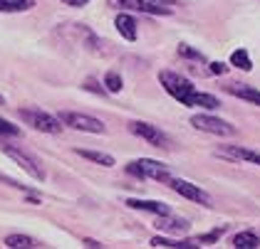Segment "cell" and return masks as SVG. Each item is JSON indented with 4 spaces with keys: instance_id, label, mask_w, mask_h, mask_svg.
<instances>
[{
    "instance_id": "6da1fadb",
    "label": "cell",
    "mask_w": 260,
    "mask_h": 249,
    "mask_svg": "<svg viewBox=\"0 0 260 249\" xmlns=\"http://www.w3.org/2000/svg\"><path fill=\"white\" fill-rule=\"evenodd\" d=\"M159 81H161V87L166 89V94L174 96L183 106H201V109H208V111H213V109L220 106L218 96L199 92V89L193 87V81L186 79L183 74H179V72L164 69V72H159Z\"/></svg>"
},
{
    "instance_id": "7a4b0ae2",
    "label": "cell",
    "mask_w": 260,
    "mask_h": 249,
    "mask_svg": "<svg viewBox=\"0 0 260 249\" xmlns=\"http://www.w3.org/2000/svg\"><path fill=\"white\" fill-rule=\"evenodd\" d=\"M126 173L139 178V180H159V183H169L174 178L169 173V165H164L159 160H151V158H137V160L126 163Z\"/></svg>"
},
{
    "instance_id": "3957f363",
    "label": "cell",
    "mask_w": 260,
    "mask_h": 249,
    "mask_svg": "<svg viewBox=\"0 0 260 249\" xmlns=\"http://www.w3.org/2000/svg\"><path fill=\"white\" fill-rule=\"evenodd\" d=\"M20 118L27 123V126H32L35 131H42V134H60L62 131V123L60 116L55 118L52 114H47V111H42L40 106H27V109H20Z\"/></svg>"
},
{
    "instance_id": "277c9868",
    "label": "cell",
    "mask_w": 260,
    "mask_h": 249,
    "mask_svg": "<svg viewBox=\"0 0 260 249\" xmlns=\"http://www.w3.org/2000/svg\"><path fill=\"white\" fill-rule=\"evenodd\" d=\"M60 121L64 126L75 129V131H84V134H107V126L100 118L87 114H77V111H60Z\"/></svg>"
},
{
    "instance_id": "5b68a950",
    "label": "cell",
    "mask_w": 260,
    "mask_h": 249,
    "mask_svg": "<svg viewBox=\"0 0 260 249\" xmlns=\"http://www.w3.org/2000/svg\"><path fill=\"white\" fill-rule=\"evenodd\" d=\"M191 126L196 131H203V134H213V136H236V126L223 121L218 116H208V114H196L191 116Z\"/></svg>"
},
{
    "instance_id": "8992f818",
    "label": "cell",
    "mask_w": 260,
    "mask_h": 249,
    "mask_svg": "<svg viewBox=\"0 0 260 249\" xmlns=\"http://www.w3.org/2000/svg\"><path fill=\"white\" fill-rule=\"evenodd\" d=\"M109 5L132 10V13H144V15H171L174 13L166 3H159V0H109Z\"/></svg>"
},
{
    "instance_id": "52a82bcc",
    "label": "cell",
    "mask_w": 260,
    "mask_h": 249,
    "mask_svg": "<svg viewBox=\"0 0 260 249\" xmlns=\"http://www.w3.org/2000/svg\"><path fill=\"white\" fill-rule=\"evenodd\" d=\"M0 148H3V153L8 155V158H13V160H15V163H18V165H20L30 178H35V180H45V171L38 165V160H35L32 155H27L25 151L15 148V146H8V143H0Z\"/></svg>"
},
{
    "instance_id": "ba28073f",
    "label": "cell",
    "mask_w": 260,
    "mask_h": 249,
    "mask_svg": "<svg viewBox=\"0 0 260 249\" xmlns=\"http://www.w3.org/2000/svg\"><path fill=\"white\" fill-rule=\"evenodd\" d=\"M169 188L174 192H179L181 197H186V200H191V202H199V205H211V195L199 188V185H193V183H188V180H183V178H171L169 183H166Z\"/></svg>"
},
{
    "instance_id": "9c48e42d",
    "label": "cell",
    "mask_w": 260,
    "mask_h": 249,
    "mask_svg": "<svg viewBox=\"0 0 260 249\" xmlns=\"http://www.w3.org/2000/svg\"><path fill=\"white\" fill-rule=\"evenodd\" d=\"M129 131L134 136H139V138H144V141H149L156 148H169V136L164 134L159 126H151L146 121H132L129 123Z\"/></svg>"
},
{
    "instance_id": "30bf717a",
    "label": "cell",
    "mask_w": 260,
    "mask_h": 249,
    "mask_svg": "<svg viewBox=\"0 0 260 249\" xmlns=\"http://www.w3.org/2000/svg\"><path fill=\"white\" fill-rule=\"evenodd\" d=\"M218 155L228 158V160H243V163H250V165L260 168V153L245 148V146H223V148H218Z\"/></svg>"
},
{
    "instance_id": "8fae6325",
    "label": "cell",
    "mask_w": 260,
    "mask_h": 249,
    "mask_svg": "<svg viewBox=\"0 0 260 249\" xmlns=\"http://www.w3.org/2000/svg\"><path fill=\"white\" fill-rule=\"evenodd\" d=\"M126 208L139 212H151V215H171V208L166 202H159V200H139V197H129L126 200Z\"/></svg>"
},
{
    "instance_id": "7c38bea8",
    "label": "cell",
    "mask_w": 260,
    "mask_h": 249,
    "mask_svg": "<svg viewBox=\"0 0 260 249\" xmlns=\"http://www.w3.org/2000/svg\"><path fill=\"white\" fill-rule=\"evenodd\" d=\"M154 227L166 234H183V232H188V222L181 217H171V215H156Z\"/></svg>"
},
{
    "instance_id": "4fadbf2b",
    "label": "cell",
    "mask_w": 260,
    "mask_h": 249,
    "mask_svg": "<svg viewBox=\"0 0 260 249\" xmlns=\"http://www.w3.org/2000/svg\"><path fill=\"white\" fill-rule=\"evenodd\" d=\"M114 27H117V32H119L124 39H129V42H134V39L139 37V30H137V20L132 18V15H126V13H119L117 18H114Z\"/></svg>"
},
{
    "instance_id": "5bb4252c",
    "label": "cell",
    "mask_w": 260,
    "mask_h": 249,
    "mask_svg": "<svg viewBox=\"0 0 260 249\" xmlns=\"http://www.w3.org/2000/svg\"><path fill=\"white\" fill-rule=\"evenodd\" d=\"M225 92L233 94V96H238V99H243V101H248V104L260 106V89H255V87H248V84H228Z\"/></svg>"
},
{
    "instance_id": "9a60e30c",
    "label": "cell",
    "mask_w": 260,
    "mask_h": 249,
    "mask_svg": "<svg viewBox=\"0 0 260 249\" xmlns=\"http://www.w3.org/2000/svg\"><path fill=\"white\" fill-rule=\"evenodd\" d=\"M151 247H166V249H196L201 247L199 239H169V237H154Z\"/></svg>"
},
{
    "instance_id": "2e32d148",
    "label": "cell",
    "mask_w": 260,
    "mask_h": 249,
    "mask_svg": "<svg viewBox=\"0 0 260 249\" xmlns=\"http://www.w3.org/2000/svg\"><path fill=\"white\" fill-rule=\"evenodd\" d=\"M231 244L236 249H258L260 247V237L255 232L245 230V232H238L233 239H231Z\"/></svg>"
},
{
    "instance_id": "e0dca14e",
    "label": "cell",
    "mask_w": 260,
    "mask_h": 249,
    "mask_svg": "<svg viewBox=\"0 0 260 249\" xmlns=\"http://www.w3.org/2000/svg\"><path fill=\"white\" fill-rule=\"evenodd\" d=\"M5 247L10 249H35L40 247V242L35 237H27V234H8L5 237Z\"/></svg>"
},
{
    "instance_id": "ac0fdd59",
    "label": "cell",
    "mask_w": 260,
    "mask_h": 249,
    "mask_svg": "<svg viewBox=\"0 0 260 249\" xmlns=\"http://www.w3.org/2000/svg\"><path fill=\"white\" fill-rule=\"evenodd\" d=\"M75 153L82 155V158H87V160H92V163H100L104 168H112V165H114V158L109 153H102V151H84V148H77Z\"/></svg>"
},
{
    "instance_id": "d6986e66",
    "label": "cell",
    "mask_w": 260,
    "mask_h": 249,
    "mask_svg": "<svg viewBox=\"0 0 260 249\" xmlns=\"http://www.w3.org/2000/svg\"><path fill=\"white\" fill-rule=\"evenodd\" d=\"M35 5V0H0V13H25Z\"/></svg>"
},
{
    "instance_id": "ffe728a7",
    "label": "cell",
    "mask_w": 260,
    "mask_h": 249,
    "mask_svg": "<svg viewBox=\"0 0 260 249\" xmlns=\"http://www.w3.org/2000/svg\"><path fill=\"white\" fill-rule=\"evenodd\" d=\"M231 64L243 69V72H250V69H253V59L248 55V50H236V52L231 55Z\"/></svg>"
},
{
    "instance_id": "44dd1931",
    "label": "cell",
    "mask_w": 260,
    "mask_h": 249,
    "mask_svg": "<svg viewBox=\"0 0 260 249\" xmlns=\"http://www.w3.org/2000/svg\"><path fill=\"white\" fill-rule=\"evenodd\" d=\"M104 87H107V92H109V94H119L121 89H124V79H121L119 72H107V77H104Z\"/></svg>"
},
{
    "instance_id": "7402d4cb",
    "label": "cell",
    "mask_w": 260,
    "mask_h": 249,
    "mask_svg": "<svg viewBox=\"0 0 260 249\" xmlns=\"http://www.w3.org/2000/svg\"><path fill=\"white\" fill-rule=\"evenodd\" d=\"M179 55L186 59H196V62H203V55H201L199 50H193V47H188V45H179Z\"/></svg>"
},
{
    "instance_id": "603a6c76",
    "label": "cell",
    "mask_w": 260,
    "mask_h": 249,
    "mask_svg": "<svg viewBox=\"0 0 260 249\" xmlns=\"http://www.w3.org/2000/svg\"><path fill=\"white\" fill-rule=\"evenodd\" d=\"M0 136H20V126H13L10 121L0 118Z\"/></svg>"
},
{
    "instance_id": "cb8c5ba5",
    "label": "cell",
    "mask_w": 260,
    "mask_h": 249,
    "mask_svg": "<svg viewBox=\"0 0 260 249\" xmlns=\"http://www.w3.org/2000/svg\"><path fill=\"white\" fill-rule=\"evenodd\" d=\"M84 89H87V92H94V94H100V96L109 94V92H107V87H104V81L97 84L94 79H87V81H84Z\"/></svg>"
},
{
    "instance_id": "d4e9b609",
    "label": "cell",
    "mask_w": 260,
    "mask_h": 249,
    "mask_svg": "<svg viewBox=\"0 0 260 249\" xmlns=\"http://www.w3.org/2000/svg\"><path fill=\"white\" fill-rule=\"evenodd\" d=\"M223 232H225V227H218V230L208 232V234H201V237H199V242H201V244H203V242H216V239H218V237L223 234Z\"/></svg>"
},
{
    "instance_id": "484cf974",
    "label": "cell",
    "mask_w": 260,
    "mask_h": 249,
    "mask_svg": "<svg viewBox=\"0 0 260 249\" xmlns=\"http://www.w3.org/2000/svg\"><path fill=\"white\" fill-rule=\"evenodd\" d=\"M208 72H211V74H225V72H228V64H223V62H211V64H208Z\"/></svg>"
},
{
    "instance_id": "4316f807",
    "label": "cell",
    "mask_w": 260,
    "mask_h": 249,
    "mask_svg": "<svg viewBox=\"0 0 260 249\" xmlns=\"http://www.w3.org/2000/svg\"><path fill=\"white\" fill-rule=\"evenodd\" d=\"M64 5H70V8H82V5H87L89 0H62Z\"/></svg>"
},
{
    "instance_id": "83f0119b",
    "label": "cell",
    "mask_w": 260,
    "mask_h": 249,
    "mask_svg": "<svg viewBox=\"0 0 260 249\" xmlns=\"http://www.w3.org/2000/svg\"><path fill=\"white\" fill-rule=\"evenodd\" d=\"M84 247H92V249H94V247H102V244H100V242H94V239H84Z\"/></svg>"
},
{
    "instance_id": "f1b7e54d",
    "label": "cell",
    "mask_w": 260,
    "mask_h": 249,
    "mask_svg": "<svg viewBox=\"0 0 260 249\" xmlns=\"http://www.w3.org/2000/svg\"><path fill=\"white\" fill-rule=\"evenodd\" d=\"M159 3H166V5H174V0H159Z\"/></svg>"
},
{
    "instance_id": "f546056e",
    "label": "cell",
    "mask_w": 260,
    "mask_h": 249,
    "mask_svg": "<svg viewBox=\"0 0 260 249\" xmlns=\"http://www.w3.org/2000/svg\"><path fill=\"white\" fill-rule=\"evenodd\" d=\"M0 104H5V99H3V96H0Z\"/></svg>"
}]
</instances>
